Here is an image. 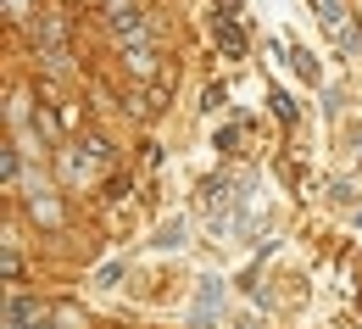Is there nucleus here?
<instances>
[{"label": "nucleus", "mask_w": 362, "mask_h": 329, "mask_svg": "<svg viewBox=\"0 0 362 329\" xmlns=\"http://www.w3.org/2000/svg\"><path fill=\"white\" fill-rule=\"evenodd\" d=\"M284 56H290V67H296L301 79H313V84H317V62H313V50H307V45H296V50L284 45Z\"/></svg>", "instance_id": "1"}, {"label": "nucleus", "mask_w": 362, "mask_h": 329, "mask_svg": "<svg viewBox=\"0 0 362 329\" xmlns=\"http://www.w3.org/2000/svg\"><path fill=\"white\" fill-rule=\"evenodd\" d=\"M218 313V279H201V301H195V324Z\"/></svg>", "instance_id": "2"}]
</instances>
